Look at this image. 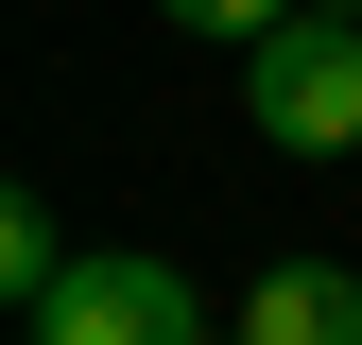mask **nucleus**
<instances>
[{
    "mask_svg": "<svg viewBox=\"0 0 362 345\" xmlns=\"http://www.w3.org/2000/svg\"><path fill=\"white\" fill-rule=\"evenodd\" d=\"M242 104H259L276 156H345V139H362V35H345V18L259 35V52H242Z\"/></svg>",
    "mask_w": 362,
    "mask_h": 345,
    "instance_id": "obj_1",
    "label": "nucleus"
},
{
    "mask_svg": "<svg viewBox=\"0 0 362 345\" xmlns=\"http://www.w3.org/2000/svg\"><path fill=\"white\" fill-rule=\"evenodd\" d=\"M242 345H362V276H328V259L242 276Z\"/></svg>",
    "mask_w": 362,
    "mask_h": 345,
    "instance_id": "obj_3",
    "label": "nucleus"
},
{
    "mask_svg": "<svg viewBox=\"0 0 362 345\" xmlns=\"http://www.w3.org/2000/svg\"><path fill=\"white\" fill-rule=\"evenodd\" d=\"M35 345H207V293L173 276V259H69L52 276V311H35Z\"/></svg>",
    "mask_w": 362,
    "mask_h": 345,
    "instance_id": "obj_2",
    "label": "nucleus"
},
{
    "mask_svg": "<svg viewBox=\"0 0 362 345\" xmlns=\"http://www.w3.org/2000/svg\"><path fill=\"white\" fill-rule=\"evenodd\" d=\"M52 276H69V242H52V207H0V293H18V311H52Z\"/></svg>",
    "mask_w": 362,
    "mask_h": 345,
    "instance_id": "obj_4",
    "label": "nucleus"
},
{
    "mask_svg": "<svg viewBox=\"0 0 362 345\" xmlns=\"http://www.w3.org/2000/svg\"><path fill=\"white\" fill-rule=\"evenodd\" d=\"M310 18H345V35H362V0H310Z\"/></svg>",
    "mask_w": 362,
    "mask_h": 345,
    "instance_id": "obj_6",
    "label": "nucleus"
},
{
    "mask_svg": "<svg viewBox=\"0 0 362 345\" xmlns=\"http://www.w3.org/2000/svg\"><path fill=\"white\" fill-rule=\"evenodd\" d=\"M156 18H173V35H224V52H259V35H293L310 0H156Z\"/></svg>",
    "mask_w": 362,
    "mask_h": 345,
    "instance_id": "obj_5",
    "label": "nucleus"
}]
</instances>
